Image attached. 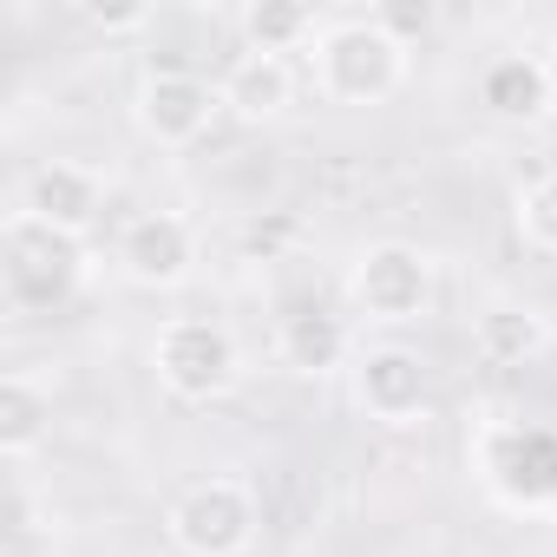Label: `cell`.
I'll list each match as a JSON object with an SVG mask.
<instances>
[{"label": "cell", "instance_id": "6da1fadb", "mask_svg": "<svg viewBox=\"0 0 557 557\" xmlns=\"http://www.w3.org/2000/svg\"><path fill=\"white\" fill-rule=\"evenodd\" d=\"M315 92L329 106H387L407 86V47L374 21H329L315 40Z\"/></svg>", "mask_w": 557, "mask_h": 557}, {"label": "cell", "instance_id": "7a4b0ae2", "mask_svg": "<svg viewBox=\"0 0 557 557\" xmlns=\"http://www.w3.org/2000/svg\"><path fill=\"white\" fill-rule=\"evenodd\" d=\"M342 289H348V309H355V315L400 329V322L433 315V296H440V262H433L420 243L387 236V243H368V249L348 262V283H342Z\"/></svg>", "mask_w": 557, "mask_h": 557}, {"label": "cell", "instance_id": "3957f363", "mask_svg": "<svg viewBox=\"0 0 557 557\" xmlns=\"http://www.w3.org/2000/svg\"><path fill=\"white\" fill-rule=\"evenodd\" d=\"M151 368H158V387L184 407H210L223 400L236 381H243V348L223 322H203V315H171L151 342Z\"/></svg>", "mask_w": 557, "mask_h": 557}, {"label": "cell", "instance_id": "277c9868", "mask_svg": "<svg viewBox=\"0 0 557 557\" xmlns=\"http://www.w3.org/2000/svg\"><path fill=\"white\" fill-rule=\"evenodd\" d=\"M164 537L184 557H243L256 544V492L243 479H197L171 505Z\"/></svg>", "mask_w": 557, "mask_h": 557}, {"label": "cell", "instance_id": "5b68a950", "mask_svg": "<svg viewBox=\"0 0 557 557\" xmlns=\"http://www.w3.org/2000/svg\"><path fill=\"white\" fill-rule=\"evenodd\" d=\"M79 283H86L79 243L14 210V223H8V302L21 315L27 309H60V302L79 296Z\"/></svg>", "mask_w": 557, "mask_h": 557}, {"label": "cell", "instance_id": "8992f818", "mask_svg": "<svg viewBox=\"0 0 557 557\" xmlns=\"http://www.w3.org/2000/svg\"><path fill=\"white\" fill-rule=\"evenodd\" d=\"M119 275L151 296H171L184 289L190 275H197V230L177 216V210H145L119 230Z\"/></svg>", "mask_w": 557, "mask_h": 557}, {"label": "cell", "instance_id": "52a82bcc", "mask_svg": "<svg viewBox=\"0 0 557 557\" xmlns=\"http://www.w3.org/2000/svg\"><path fill=\"white\" fill-rule=\"evenodd\" d=\"M223 112V92L197 73H145L138 92H132V119L151 145L164 151H184L210 132V119Z\"/></svg>", "mask_w": 557, "mask_h": 557}, {"label": "cell", "instance_id": "ba28073f", "mask_svg": "<svg viewBox=\"0 0 557 557\" xmlns=\"http://www.w3.org/2000/svg\"><path fill=\"white\" fill-rule=\"evenodd\" d=\"M355 400H361V413L368 420H381V426H420L426 420V407H433V394H426V361L413 355V348H368L361 361H355Z\"/></svg>", "mask_w": 557, "mask_h": 557}, {"label": "cell", "instance_id": "9c48e42d", "mask_svg": "<svg viewBox=\"0 0 557 557\" xmlns=\"http://www.w3.org/2000/svg\"><path fill=\"white\" fill-rule=\"evenodd\" d=\"M99 210H106V184H99V171H86V164H40V171L21 184V216L60 230V236H73V243L99 223Z\"/></svg>", "mask_w": 557, "mask_h": 557}, {"label": "cell", "instance_id": "30bf717a", "mask_svg": "<svg viewBox=\"0 0 557 557\" xmlns=\"http://www.w3.org/2000/svg\"><path fill=\"white\" fill-rule=\"evenodd\" d=\"M223 112H236L243 125H275L289 106H296V73L289 60H269V53H243L230 73H223Z\"/></svg>", "mask_w": 557, "mask_h": 557}, {"label": "cell", "instance_id": "8fae6325", "mask_svg": "<svg viewBox=\"0 0 557 557\" xmlns=\"http://www.w3.org/2000/svg\"><path fill=\"white\" fill-rule=\"evenodd\" d=\"M236 27H243V53H269V60L302 53V47L322 40V21H315V8H302V0H249L236 14Z\"/></svg>", "mask_w": 557, "mask_h": 557}, {"label": "cell", "instance_id": "7c38bea8", "mask_svg": "<svg viewBox=\"0 0 557 557\" xmlns=\"http://www.w3.org/2000/svg\"><path fill=\"white\" fill-rule=\"evenodd\" d=\"M275 348H283V361L296 374L322 381V374H335L348 361V322L342 315H322V309H296L283 322V335H275Z\"/></svg>", "mask_w": 557, "mask_h": 557}, {"label": "cell", "instance_id": "4fadbf2b", "mask_svg": "<svg viewBox=\"0 0 557 557\" xmlns=\"http://www.w3.org/2000/svg\"><path fill=\"white\" fill-rule=\"evenodd\" d=\"M479 106H485L492 119H537V112L550 106V79H544V66H537L531 53H505V60L485 66Z\"/></svg>", "mask_w": 557, "mask_h": 557}, {"label": "cell", "instance_id": "5bb4252c", "mask_svg": "<svg viewBox=\"0 0 557 557\" xmlns=\"http://www.w3.org/2000/svg\"><path fill=\"white\" fill-rule=\"evenodd\" d=\"M544 342H550V329H544V315L524 309V302H492V309L472 322V348H479L485 361H498V368L531 361Z\"/></svg>", "mask_w": 557, "mask_h": 557}, {"label": "cell", "instance_id": "9a60e30c", "mask_svg": "<svg viewBox=\"0 0 557 557\" xmlns=\"http://www.w3.org/2000/svg\"><path fill=\"white\" fill-rule=\"evenodd\" d=\"M47 426H53V400L27 374L0 381V453H8V459H34L47 446Z\"/></svg>", "mask_w": 557, "mask_h": 557}, {"label": "cell", "instance_id": "2e32d148", "mask_svg": "<svg viewBox=\"0 0 557 557\" xmlns=\"http://www.w3.org/2000/svg\"><path fill=\"white\" fill-rule=\"evenodd\" d=\"M511 216H518V236H524L537 256H557V171L537 177V184H524Z\"/></svg>", "mask_w": 557, "mask_h": 557}, {"label": "cell", "instance_id": "e0dca14e", "mask_svg": "<svg viewBox=\"0 0 557 557\" xmlns=\"http://www.w3.org/2000/svg\"><path fill=\"white\" fill-rule=\"evenodd\" d=\"M374 21H381L407 53H413V40H426V34H433V8H426V0H381Z\"/></svg>", "mask_w": 557, "mask_h": 557}, {"label": "cell", "instance_id": "ac0fdd59", "mask_svg": "<svg viewBox=\"0 0 557 557\" xmlns=\"http://www.w3.org/2000/svg\"><path fill=\"white\" fill-rule=\"evenodd\" d=\"M79 21L99 27V34H145L158 14L145 8V0H125V8H106V0H79Z\"/></svg>", "mask_w": 557, "mask_h": 557}, {"label": "cell", "instance_id": "d6986e66", "mask_svg": "<svg viewBox=\"0 0 557 557\" xmlns=\"http://www.w3.org/2000/svg\"><path fill=\"white\" fill-rule=\"evenodd\" d=\"M550 53H557V27H550Z\"/></svg>", "mask_w": 557, "mask_h": 557}]
</instances>
